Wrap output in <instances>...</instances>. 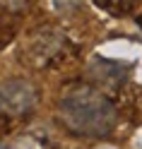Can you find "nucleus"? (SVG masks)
Returning a JSON list of instances; mask_svg holds the SVG:
<instances>
[{
  "instance_id": "1",
  "label": "nucleus",
  "mask_w": 142,
  "mask_h": 149,
  "mask_svg": "<svg viewBox=\"0 0 142 149\" xmlns=\"http://www.w3.org/2000/svg\"><path fill=\"white\" fill-rule=\"evenodd\" d=\"M58 120L75 137L104 139L118 125V108L99 89L80 87L58 101Z\"/></svg>"
},
{
  "instance_id": "2",
  "label": "nucleus",
  "mask_w": 142,
  "mask_h": 149,
  "mask_svg": "<svg viewBox=\"0 0 142 149\" xmlns=\"http://www.w3.org/2000/svg\"><path fill=\"white\" fill-rule=\"evenodd\" d=\"M36 101H39V91L24 77H12L0 87V108H5L15 118L31 113Z\"/></svg>"
}]
</instances>
